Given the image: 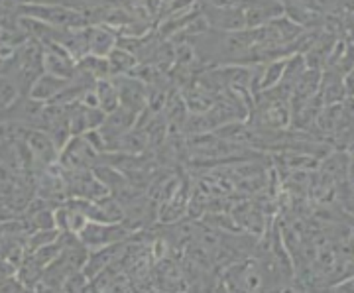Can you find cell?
Segmentation results:
<instances>
[{
  "label": "cell",
  "instance_id": "obj_1",
  "mask_svg": "<svg viewBox=\"0 0 354 293\" xmlns=\"http://www.w3.org/2000/svg\"><path fill=\"white\" fill-rule=\"evenodd\" d=\"M114 85H116V91H118V101L122 104V108L138 115L140 111L144 108V104H146L144 85L140 83L138 79H124V77H118L114 81Z\"/></svg>",
  "mask_w": 354,
  "mask_h": 293
},
{
  "label": "cell",
  "instance_id": "obj_2",
  "mask_svg": "<svg viewBox=\"0 0 354 293\" xmlns=\"http://www.w3.org/2000/svg\"><path fill=\"white\" fill-rule=\"evenodd\" d=\"M203 16L207 22H211L221 30L227 32H241L246 30V18H244V6L242 8H203Z\"/></svg>",
  "mask_w": 354,
  "mask_h": 293
},
{
  "label": "cell",
  "instance_id": "obj_3",
  "mask_svg": "<svg viewBox=\"0 0 354 293\" xmlns=\"http://www.w3.org/2000/svg\"><path fill=\"white\" fill-rule=\"evenodd\" d=\"M83 234H93L91 238H85V240H87L88 244H95V248H101L104 244L120 240L122 234H127V232L118 229V225H102V223H95V225H88L87 229H83Z\"/></svg>",
  "mask_w": 354,
  "mask_h": 293
},
{
  "label": "cell",
  "instance_id": "obj_4",
  "mask_svg": "<svg viewBox=\"0 0 354 293\" xmlns=\"http://www.w3.org/2000/svg\"><path fill=\"white\" fill-rule=\"evenodd\" d=\"M95 95H97V101H99V108H101L104 115H111L113 111H116L120 106L118 91H116L114 81L99 79L97 85H95Z\"/></svg>",
  "mask_w": 354,
  "mask_h": 293
},
{
  "label": "cell",
  "instance_id": "obj_5",
  "mask_svg": "<svg viewBox=\"0 0 354 293\" xmlns=\"http://www.w3.org/2000/svg\"><path fill=\"white\" fill-rule=\"evenodd\" d=\"M286 62L288 59H272L266 64L264 69H260V77H258V89L270 91L276 85L281 83L283 79V71H286Z\"/></svg>",
  "mask_w": 354,
  "mask_h": 293
},
{
  "label": "cell",
  "instance_id": "obj_6",
  "mask_svg": "<svg viewBox=\"0 0 354 293\" xmlns=\"http://www.w3.org/2000/svg\"><path fill=\"white\" fill-rule=\"evenodd\" d=\"M109 65H111V73H127V71L134 69L138 65V59H136V55L132 51L114 48L109 53Z\"/></svg>",
  "mask_w": 354,
  "mask_h": 293
},
{
  "label": "cell",
  "instance_id": "obj_7",
  "mask_svg": "<svg viewBox=\"0 0 354 293\" xmlns=\"http://www.w3.org/2000/svg\"><path fill=\"white\" fill-rule=\"evenodd\" d=\"M91 48H93V55H99V57L109 55L114 50L113 32L102 28V26L95 28L93 30V38H91Z\"/></svg>",
  "mask_w": 354,
  "mask_h": 293
},
{
  "label": "cell",
  "instance_id": "obj_8",
  "mask_svg": "<svg viewBox=\"0 0 354 293\" xmlns=\"http://www.w3.org/2000/svg\"><path fill=\"white\" fill-rule=\"evenodd\" d=\"M207 2L213 8H242V6H248L254 0H207Z\"/></svg>",
  "mask_w": 354,
  "mask_h": 293
},
{
  "label": "cell",
  "instance_id": "obj_9",
  "mask_svg": "<svg viewBox=\"0 0 354 293\" xmlns=\"http://www.w3.org/2000/svg\"><path fill=\"white\" fill-rule=\"evenodd\" d=\"M330 293H354V276L342 280L335 290H330Z\"/></svg>",
  "mask_w": 354,
  "mask_h": 293
}]
</instances>
